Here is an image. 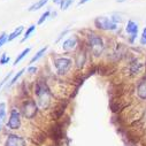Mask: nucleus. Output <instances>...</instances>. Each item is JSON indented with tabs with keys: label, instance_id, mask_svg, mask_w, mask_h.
Segmentation results:
<instances>
[{
	"label": "nucleus",
	"instance_id": "nucleus-18",
	"mask_svg": "<svg viewBox=\"0 0 146 146\" xmlns=\"http://www.w3.org/2000/svg\"><path fill=\"white\" fill-rule=\"evenodd\" d=\"M74 1V0H61L60 1V6H61V9H63V11H66L70 5H71V3Z\"/></svg>",
	"mask_w": 146,
	"mask_h": 146
},
{
	"label": "nucleus",
	"instance_id": "nucleus-10",
	"mask_svg": "<svg viewBox=\"0 0 146 146\" xmlns=\"http://www.w3.org/2000/svg\"><path fill=\"white\" fill-rule=\"evenodd\" d=\"M137 94L140 99L143 100L146 99V77L139 82L138 88H137Z\"/></svg>",
	"mask_w": 146,
	"mask_h": 146
},
{
	"label": "nucleus",
	"instance_id": "nucleus-9",
	"mask_svg": "<svg viewBox=\"0 0 146 146\" xmlns=\"http://www.w3.org/2000/svg\"><path fill=\"white\" fill-rule=\"evenodd\" d=\"M76 45H77V38H76V37H71V38H69V39H67V40L63 42L62 48H63L64 51L69 52V51L74 50V48L76 47Z\"/></svg>",
	"mask_w": 146,
	"mask_h": 146
},
{
	"label": "nucleus",
	"instance_id": "nucleus-14",
	"mask_svg": "<svg viewBox=\"0 0 146 146\" xmlns=\"http://www.w3.org/2000/svg\"><path fill=\"white\" fill-rule=\"evenodd\" d=\"M46 50H47V46H45V47H43L42 50H39L37 53H36V55H35V56H33V58L30 60V63H35L36 61H38V60H39V59H40V58L44 55V53L46 52Z\"/></svg>",
	"mask_w": 146,
	"mask_h": 146
},
{
	"label": "nucleus",
	"instance_id": "nucleus-19",
	"mask_svg": "<svg viewBox=\"0 0 146 146\" xmlns=\"http://www.w3.org/2000/svg\"><path fill=\"white\" fill-rule=\"evenodd\" d=\"M23 72H24V69H21V70L17 72V74L14 76V78L11 81V83L8 84V86H12V85H13V84H14V83H15V82H16V81H17V80H19V78L22 76V74H23Z\"/></svg>",
	"mask_w": 146,
	"mask_h": 146
},
{
	"label": "nucleus",
	"instance_id": "nucleus-3",
	"mask_svg": "<svg viewBox=\"0 0 146 146\" xmlns=\"http://www.w3.org/2000/svg\"><path fill=\"white\" fill-rule=\"evenodd\" d=\"M37 112H38V105L32 99L27 100L22 106V114L27 119H33L37 115Z\"/></svg>",
	"mask_w": 146,
	"mask_h": 146
},
{
	"label": "nucleus",
	"instance_id": "nucleus-13",
	"mask_svg": "<svg viewBox=\"0 0 146 146\" xmlns=\"http://www.w3.org/2000/svg\"><path fill=\"white\" fill-rule=\"evenodd\" d=\"M22 31H23V27H19V28H16V29L8 36V42H12V40H14L16 37H19V36L22 33Z\"/></svg>",
	"mask_w": 146,
	"mask_h": 146
},
{
	"label": "nucleus",
	"instance_id": "nucleus-5",
	"mask_svg": "<svg viewBox=\"0 0 146 146\" xmlns=\"http://www.w3.org/2000/svg\"><path fill=\"white\" fill-rule=\"evenodd\" d=\"M71 64H72L71 60L67 58H59L54 60V66L60 75H63L67 71H69V69L71 68Z\"/></svg>",
	"mask_w": 146,
	"mask_h": 146
},
{
	"label": "nucleus",
	"instance_id": "nucleus-15",
	"mask_svg": "<svg viewBox=\"0 0 146 146\" xmlns=\"http://www.w3.org/2000/svg\"><path fill=\"white\" fill-rule=\"evenodd\" d=\"M30 51H31V48H30V47H28V48L23 50V51L20 53V55L15 59V61H14V66H16V64H17V63H19V62H20V61H21V60H22V59H23V58H24V56L30 52Z\"/></svg>",
	"mask_w": 146,
	"mask_h": 146
},
{
	"label": "nucleus",
	"instance_id": "nucleus-16",
	"mask_svg": "<svg viewBox=\"0 0 146 146\" xmlns=\"http://www.w3.org/2000/svg\"><path fill=\"white\" fill-rule=\"evenodd\" d=\"M85 62V54L84 53H78L77 55V60H76V63H77V68H82L83 64Z\"/></svg>",
	"mask_w": 146,
	"mask_h": 146
},
{
	"label": "nucleus",
	"instance_id": "nucleus-8",
	"mask_svg": "<svg viewBox=\"0 0 146 146\" xmlns=\"http://www.w3.org/2000/svg\"><path fill=\"white\" fill-rule=\"evenodd\" d=\"M125 30H127V32H128V33H130V35H131V42H133V40H135V38L137 37L138 24H137L136 22H133V21H131V20H130V21L128 22V24H127Z\"/></svg>",
	"mask_w": 146,
	"mask_h": 146
},
{
	"label": "nucleus",
	"instance_id": "nucleus-29",
	"mask_svg": "<svg viewBox=\"0 0 146 146\" xmlns=\"http://www.w3.org/2000/svg\"><path fill=\"white\" fill-rule=\"evenodd\" d=\"M0 130H1V124H0Z\"/></svg>",
	"mask_w": 146,
	"mask_h": 146
},
{
	"label": "nucleus",
	"instance_id": "nucleus-4",
	"mask_svg": "<svg viewBox=\"0 0 146 146\" xmlns=\"http://www.w3.org/2000/svg\"><path fill=\"white\" fill-rule=\"evenodd\" d=\"M94 24L98 29L101 30H116V23L112 20L105 16H99L94 20Z\"/></svg>",
	"mask_w": 146,
	"mask_h": 146
},
{
	"label": "nucleus",
	"instance_id": "nucleus-6",
	"mask_svg": "<svg viewBox=\"0 0 146 146\" xmlns=\"http://www.w3.org/2000/svg\"><path fill=\"white\" fill-rule=\"evenodd\" d=\"M21 125V115L16 109H13L9 115V120L7 122V127L12 130H17Z\"/></svg>",
	"mask_w": 146,
	"mask_h": 146
},
{
	"label": "nucleus",
	"instance_id": "nucleus-17",
	"mask_svg": "<svg viewBox=\"0 0 146 146\" xmlns=\"http://www.w3.org/2000/svg\"><path fill=\"white\" fill-rule=\"evenodd\" d=\"M35 29H36V25H33V24H32V25H30V28H29V29H28V30L25 31V35H24L23 39L21 40L22 43H23V42H25V40H27V39H28V38L30 37V35H31V33H32V32L35 31Z\"/></svg>",
	"mask_w": 146,
	"mask_h": 146
},
{
	"label": "nucleus",
	"instance_id": "nucleus-24",
	"mask_svg": "<svg viewBox=\"0 0 146 146\" xmlns=\"http://www.w3.org/2000/svg\"><path fill=\"white\" fill-rule=\"evenodd\" d=\"M8 61H9V58H8L6 54H3L1 59H0V64H5V63H7Z\"/></svg>",
	"mask_w": 146,
	"mask_h": 146
},
{
	"label": "nucleus",
	"instance_id": "nucleus-23",
	"mask_svg": "<svg viewBox=\"0 0 146 146\" xmlns=\"http://www.w3.org/2000/svg\"><path fill=\"white\" fill-rule=\"evenodd\" d=\"M140 44L141 45H146V28L143 30V35L140 37Z\"/></svg>",
	"mask_w": 146,
	"mask_h": 146
},
{
	"label": "nucleus",
	"instance_id": "nucleus-26",
	"mask_svg": "<svg viewBox=\"0 0 146 146\" xmlns=\"http://www.w3.org/2000/svg\"><path fill=\"white\" fill-rule=\"evenodd\" d=\"M28 72L29 74H36V72H37V67H29Z\"/></svg>",
	"mask_w": 146,
	"mask_h": 146
},
{
	"label": "nucleus",
	"instance_id": "nucleus-28",
	"mask_svg": "<svg viewBox=\"0 0 146 146\" xmlns=\"http://www.w3.org/2000/svg\"><path fill=\"white\" fill-rule=\"evenodd\" d=\"M86 1H89V0H81V1L78 3V6H81V5H83V4H85Z\"/></svg>",
	"mask_w": 146,
	"mask_h": 146
},
{
	"label": "nucleus",
	"instance_id": "nucleus-20",
	"mask_svg": "<svg viewBox=\"0 0 146 146\" xmlns=\"http://www.w3.org/2000/svg\"><path fill=\"white\" fill-rule=\"evenodd\" d=\"M5 114H6V105L1 102L0 104V121L5 117Z\"/></svg>",
	"mask_w": 146,
	"mask_h": 146
},
{
	"label": "nucleus",
	"instance_id": "nucleus-12",
	"mask_svg": "<svg viewBox=\"0 0 146 146\" xmlns=\"http://www.w3.org/2000/svg\"><path fill=\"white\" fill-rule=\"evenodd\" d=\"M48 1V0H39V1H37L36 4H33L32 6H30V8L28 9L29 12H33V11H38V9H40Z\"/></svg>",
	"mask_w": 146,
	"mask_h": 146
},
{
	"label": "nucleus",
	"instance_id": "nucleus-21",
	"mask_svg": "<svg viewBox=\"0 0 146 146\" xmlns=\"http://www.w3.org/2000/svg\"><path fill=\"white\" fill-rule=\"evenodd\" d=\"M50 16V11H46L42 16H40V19H39V21H38V25H40V24H43L46 20H47V17Z\"/></svg>",
	"mask_w": 146,
	"mask_h": 146
},
{
	"label": "nucleus",
	"instance_id": "nucleus-7",
	"mask_svg": "<svg viewBox=\"0 0 146 146\" xmlns=\"http://www.w3.org/2000/svg\"><path fill=\"white\" fill-rule=\"evenodd\" d=\"M5 146H25V139L17 135H9L5 141Z\"/></svg>",
	"mask_w": 146,
	"mask_h": 146
},
{
	"label": "nucleus",
	"instance_id": "nucleus-2",
	"mask_svg": "<svg viewBox=\"0 0 146 146\" xmlns=\"http://www.w3.org/2000/svg\"><path fill=\"white\" fill-rule=\"evenodd\" d=\"M89 44H90V48L92 51V53L96 56H99L102 51H104V43L100 36L96 35V33H91L89 35Z\"/></svg>",
	"mask_w": 146,
	"mask_h": 146
},
{
	"label": "nucleus",
	"instance_id": "nucleus-22",
	"mask_svg": "<svg viewBox=\"0 0 146 146\" xmlns=\"http://www.w3.org/2000/svg\"><path fill=\"white\" fill-rule=\"evenodd\" d=\"M7 40H8V36H7V35L4 32L1 36H0V47H1V46H3V45H4V44L7 42Z\"/></svg>",
	"mask_w": 146,
	"mask_h": 146
},
{
	"label": "nucleus",
	"instance_id": "nucleus-11",
	"mask_svg": "<svg viewBox=\"0 0 146 146\" xmlns=\"http://www.w3.org/2000/svg\"><path fill=\"white\" fill-rule=\"evenodd\" d=\"M141 69H143V63H140V62H133V63H131V66H130V71H131L132 75L139 74Z\"/></svg>",
	"mask_w": 146,
	"mask_h": 146
},
{
	"label": "nucleus",
	"instance_id": "nucleus-1",
	"mask_svg": "<svg viewBox=\"0 0 146 146\" xmlns=\"http://www.w3.org/2000/svg\"><path fill=\"white\" fill-rule=\"evenodd\" d=\"M35 94L37 97V105L46 109L51 105V91L44 81H38L35 85Z\"/></svg>",
	"mask_w": 146,
	"mask_h": 146
},
{
	"label": "nucleus",
	"instance_id": "nucleus-27",
	"mask_svg": "<svg viewBox=\"0 0 146 146\" xmlns=\"http://www.w3.org/2000/svg\"><path fill=\"white\" fill-rule=\"evenodd\" d=\"M68 32H69V30H64V31H63V32H62V33H61V35L59 36V38L56 39V43H58V42H59V40H60V39H61V38L63 37V36H64L66 33H68Z\"/></svg>",
	"mask_w": 146,
	"mask_h": 146
},
{
	"label": "nucleus",
	"instance_id": "nucleus-25",
	"mask_svg": "<svg viewBox=\"0 0 146 146\" xmlns=\"http://www.w3.org/2000/svg\"><path fill=\"white\" fill-rule=\"evenodd\" d=\"M11 76H12V72H8V75H7V76H6V77H5L4 80H3V82H1V83H0V89L3 88V85H4V84H5L6 82H7V81H8V78H9Z\"/></svg>",
	"mask_w": 146,
	"mask_h": 146
}]
</instances>
